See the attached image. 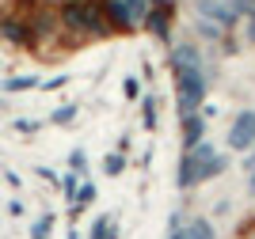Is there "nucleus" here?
<instances>
[{
  "label": "nucleus",
  "mask_w": 255,
  "mask_h": 239,
  "mask_svg": "<svg viewBox=\"0 0 255 239\" xmlns=\"http://www.w3.org/2000/svg\"><path fill=\"white\" fill-rule=\"evenodd\" d=\"M103 236H107V217L92 224V236H88V239H103Z\"/></svg>",
  "instance_id": "obj_22"
},
{
  "label": "nucleus",
  "mask_w": 255,
  "mask_h": 239,
  "mask_svg": "<svg viewBox=\"0 0 255 239\" xmlns=\"http://www.w3.org/2000/svg\"><path fill=\"white\" fill-rule=\"evenodd\" d=\"M248 38L255 42V19H248Z\"/></svg>",
  "instance_id": "obj_27"
},
{
  "label": "nucleus",
  "mask_w": 255,
  "mask_h": 239,
  "mask_svg": "<svg viewBox=\"0 0 255 239\" xmlns=\"http://www.w3.org/2000/svg\"><path fill=\"white\" fill-rule=\"evenodd\" d=\"M175 91H179V110L183 114H194L206 99V76L202 69H183L175 73Z\"/></svg>",
  "instance_id": "obj_2"
},
{
  "label": "nucleus",
  "mask_w": 255,
  "mask_h": 239,
  "mask_svg": "<svg viewBox=\"0 0 255 239\" xmlns=\"http://www.w3.org/2000/svg\"><path fill=\"white\" fill-rule=\"evenodd\" d=\"M69 163H73V171H84L88 159H84V152H73V159H69Z\"/></svg>",
  "instance_id": "obj_25"
},
{
  "label": "nucleus",
  "mask_w": 255,
  "mask_h": 239,
  "mask_svg": "<svg viewBox=\"0 0 255 239\" xmlns=\"http://www.w3.org/2000/svg\"><path fill=\"white\" fill-rule=\"evenodd\" d=\"M50 228H53V217L46 213V217H42V220H38V224L31 228V239H46V236H50Z\"/></svg>",
  "instance_id": "obj_17"
},
{
  "label": "nucleus",
  "mask_w": 255,
  "mask_h": 239,
  "mask_svg": "<svg viewBox=\"0 0 255 239\" xmlns=\"http://www.w3.org/2000/svg\"><path fill=\"white\" fill-rule=\"evenodd\" d=\"M156 8H168V11H175V0H152Z\"/></svg>",
  "instance_id": "obj_26"
},
{
  "label": "nucleus",
  "mask_w": 255,
  "mask_h": 239,
  "mask_svg": "<svg viewBox=\"0 0 255 239\" xmlns=\"http://www.w3.org/2000/svg\"><path fill=\"white\" fill-rule=\"evenodd\" d=\"M194 167H198V182H210V178H217L225 171V156H217V152H213L210 159H194Z\"/></svg>",
  "instance_id": "obj_9"
},
{
  "label": "nucleus",
  "mask_w": 255,
  "mask_h": 239,
  "mask_svg": "<svg viewBox=\"0 0 255 239\" xmlns=\"http://www.w3.org/2000/svg\"><path fill=\"white\" fill-rule=\"evenodd\" d=\"M69 239H80V236H76V232H69Z\"/></svg>",
  "instance_id": "obj_31"
},
{
  "label": "nucleus",
  "mask_w": 255,
  "mask_h": 239,
  "mask_svg": "<svg viewBox=\"0 0 255 239\" xmlns=\"http://www.w3.org/2000/svg\"><path fill=\"white\" fill-rule=\"evenodd\" d=\"M198 31H202V38L217 42V38H221V31H225V27H217V23H210V19H198Z\"/></svg>",
  "instance_id": "obj_16"
},
{
  "label": "nucleus",
  "mask_w": 255,
  "mask_h": 239,
  "mask_svg": "<svg viewBox=\"0 0 255 239\" xmlns=\"http://www.w3.org/2000/svg\"><path fill=\"white\" fill-rule=\"evenodd\" d=\"M183 236L187 239H213V224L202 220V217H194L191 224H183Z\"/></svg>",
  "instance_id": "obj_12"
},
{
  "label": "nucleus",
  "mask_w": 255,
  "mask_h": 239,
  "mask_svg": "<svg viewBox=\"0 0 255 239\" xmlns=\"http://www.w3.org/2000/svg\"><path fill=\"white\" fill-rule=\"evenodd\" d=\"M255 145V110H240L229 125V148L233 152H248Z\"/></svg>",
  "instance_id": "obj_3"
},
{
  "label": "nucleus",
  "mask_w": 255,
  "mask_h": 239,
  "mask_svg": "<svg viewBox=\"0 0 255 239\" xmlns=\"http://www.w3.org/2000/svg\"><path fill=\"white\" fill-rule=\"evenodd\" d=\"M236 15H248V19H255V0H233Z\"/></svg>",
  "instance_id": "obj_19"
},
{
  "label": "nucleus",
  "mask_w": 255,
  "mask_h": 239,
  "mask_svg": "<svg viewBox=\"0 0 255 239\" xmlns=\"http://www.w3.org/2000/svg\"><path fill=\"white\" fill-rule=\"evenodd\" d=\"M15 129H19V133H34V129H38V122H31V118H19V122H15Z\"/></svg>",
  "instance_id": "obj_23"
},
{
  "label": "nucleus",
  "mask_w": 255,
  "mask_h": 239,
  "mask_svg": "<svg viewBox=\"0 0 255 239\" xmlns=\"http://www.w3.org/2000/svg\"><path fill=\"white\" fill-rule=\"evenodd\" d=\"M34 83H38V76H11V80H4V91H27Z\"/></svg>",
  "instance_id": "obj_14"
},
{
  "label": "nucleus",
  "mask_w": 255,
  "mask_h": 239,
  "mask_svg": "<svg viewBox=\"0 0 255 239\" xmlns=\"http://www.w3.org/2000/svg\"><path fill=\"white\" fill-rule=\"evenodd\" d=\"M0 38L8 46H34L31 19H23V15H0Z\"/></svg>",
  "instance_id": "obj_5"
},
{
  "label": "nucleus",
  "mask_w": 255,
  "mask_h": 239,
  "mask_svg": "<svg viewBox=\"0 0 255 239\" xmlns=\"http://www.w3.org/2000/svg\"><path fill=\"white\" fill-rule=\"evenodd\" d=\"M202 133H206V122L198 114H183V148L191 152L198 141H202Z\"/></svg>",
  "instance_id": "obj_8"
},
{
  "label": "nucleus",
  "mask_w": 255,
  "mask_h": 239,
  "mask_svg": "<svg viewBox=\"0 0 255 239\" xmlns=\"http://www.w3.org/2000/svg\"><path fill=\"white\" fill-rule=\"evenodd\" d=\"M126 4V15H129V23L137 27V23H145V15H149V0H122Z\"/></svg>",
  "instance_id": "obj_13"
},
{
  "label": "nucleus",
  "mask_w": 255,
  "mask_h": 239,
  "mask_svg": "<svg viewBox=\"0 0 255 239\" xmlns=\"http://www.w3.org/2000/svg\"><path fill=\"white\" fill-rule=\"evenodd\" d=\"M168 61H171L175 73H183V69H202V65H198V61H202V53L194 50L191 42H183V46H171V57H168Z\"/></svg>",
  "instance_id": "obj_6"
},
{
  "label": "nucleus",
  "mask_w": 255,
  "mask_h": 239,
  "mask_svg": "<svg viewBox=\"0 0 255 239\" xmlns=\"http://www.w3.org/2000/svg\"><path fill=\"white\" fill-rule=\"evenodd\" d=\"M61 190H65V198H69V201H76V171L61 178Z\"/></svg>",
  "instance_id": "obj_20"
},
{
  "label": "nucleus",
  "mask_w": 255,
  "mask_h": 239,
  "mask_svg": "<svg viewBox=\"0 0 255 239\" xmlns=\"http://www.w3.org/2000/svg\"><path fill=\"white\" fill-rule=\"evenodd\" d=\"M194 11H198V19H210L217 27H236V8L233 0H194Z\"/></svg>",
  "instance_id": "obj_4"
},
{
  "label": "nucleus",
  "mask_w": 255,
  "mask_h": 239,
  "mask_svg": "<svg viewBox=\"0 0 255 239\" xmlns=\"http://www.w3.org/2000/svg\"><path fill=\"white\" fill-rule=\"evenodd\" d=\"M168 239H187V236H183V228H179V232H168Z\"/></svg>",
  "instance_id": "obj_29"
},
{
  "label": "nucleus",
  "mask_w": 255,
  "mask_h": 239,
  "mask_svg": "<svg viewBox=\"0 0 255 239\" xmlns=\"http://www.w3.org/2000/svg\"><path fill=\"white\" fill-rule=\"evenodd\" d=\"M73 118H76V106L69 103V106H57V110L50 114V122H53V125H69Z\"/></svg>",
  "instance_id": "obj_15"
},
{
  "label": "nucleus",
  "mask_w": 255,
  "mask_h": 239,
  "mask_svg": "<svg viewBox=\"0 0 255 239\" xmlns=\"http://www.w3.org/2000/svg\"><path fill=\"white\" fill-rule=\"evenodd\" d=\"M103 239H115V228H111V236H103Z\"/></svg>",
  "instance_id": "obj_32"
},
{
  "label": "nucleus",
  "mask_w": 255,
  "mask_h": 239,
  "mask_svg": "<svg viewBox=\"0 0 255 239\" xmlns=\"http://www.w3.org/2000/svg\"><path fill=\"white\" fill-rule=\"evenodd\" d=\"M248 171H255V145H252V156H248Z\"/></svg>",
  "instance_id": "obj_28"
},
{
  "label": "nucleus",
  "mask_w": 255,
  "mask_h": 239,
  "mask_svg": "<svg viewBox=\"0 0 255 239\" xmlns=\"http://www.w3.org/2000/svg\"><path fill=\"white\" fill-rule=\"evenodd\" d=\"M103 15H107V27H115V31H133V23H129L122 0H103Z\"/></svg>",
  "instance_id": "obj_7"
},
{
  "label": "nucleus",
  "mask_w": 255,
  "mask_h": 239,
  "mask_svg": "<svg viewBox=\"0 0 255 239\" xmlns=\"http://www.w3.org/2000/svg\"><path fill=\"white\" fill-rule=\"evenodd\" d=\"M145 125H156V103H152V95H145Z\"/></svg>",
  "instance_id": "obj_21"
},
{
  "label": "nucleus",
  "mask_w": 255,
  "mask_h": 239,
  "mask_svg": "<svg viewBox=\"0 0 255 239\" xmlns=\"http://www.w3.org/2000/svg\"><path fill=\"white\" fill-rule=\"evenodd\" d=\"M168 19H171V11H168V8H156V11H149V15H145V27H149L156 38H168Z\"/></svg>",
  "instance_id": "obj_10"
},
{
  "label": "nucleus",
  "mask_w": 255,
  "mask_h": 239,
  "mask_svg": "<svg viewBox=\"0 0 255 239\" xmlns=\"http://www.w3.org/2000/svg\"><path fill=\"white\" fill-rule=\"evenodd\" d=\"M57 19L65 23V31H84V34H107V15L103 0H65Z\"/></svg>",
  "instance_id": "obj_1"
},
{
  "label": "nucleus",
  "mask_w": 255,
  "mask_h": 239,
  "mask_svg": "<svg viewBox=\"0 0 255 239\" xmlns=\"http://www.w3.org/2000/svg\"><path fill=\"white\" fill-rule=\"evenodd\" d=\"M248 190H252V194H255V171H252V182H248Z\"/></svg>",
  "instance_id": "obj_30"
},
{
  "label": "nucleus",
  "mask_w": 255,
  "mask_h": 239,
  "mask_svg": "<svg viewBox=\"0 0 255 239\" xmlns=\"http://www.w3.org/2000/svg\"><path fill=\"white\" fill-rule=\"evenodd\" d=\"M194 182H198V167H194V156H191V152H187V156L179 159V182H175V186L191 190Z\"/></svg>",
  "instance_id": "obj_11"
},
{
  "label": "nucleus",
  "mask_w": 255,
  "mask_h": 239,
  "mask_svg": "<svg viewBox=\"0 0 255 239\" xmlns=\"http://www.w3.org/2000/svg\"><path fill=\"white\" fill-rule=\"evenodd\" d=\"M137 80H133V76H126V99H137Z\"/></svg>",
  "instance_id": "obj_24"
},
{
  "label": "nucleus",
  "mask_w": 255,
  "mask_h": 239,
  "mask_svg": "<svg viewBox=\"0 0 255 239\" xmlns=\"http://www.w3.org/2000/svg\"><path fill=\"white\" fill-rule=\"evenodd\" d=\"M122 167H126V159H122V152H115V156H107V159H103V171H107V175H118Z\"/></svg>",
  "instance_id": "obj_18"
}]
</instances>
